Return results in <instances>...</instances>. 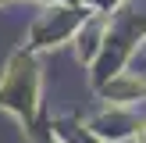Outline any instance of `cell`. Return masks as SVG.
Listing matches in <instances>:
<instances>
[{"label": "cell", "mask_w": 146, "mask_h": 143, "mask_svg": "<svg viewBox=\"0 0 146 143\" xmlns=\"http://www.w3.org/2000/svg\"><path fill=\"white\" fill-rule=\"evenodd\" d=\"M143 143H146V132H143Z\"/></svg>", "instance_id": "6da1fadb"}]
</instances>
